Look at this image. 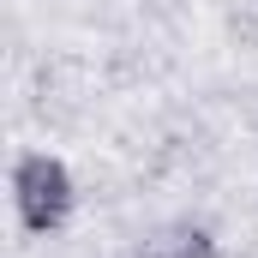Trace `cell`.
Instances as JSON below:
<instances>
[{
  "label": "cell",
  "mask_w": 258,
  "mask_h": 258,
  "mask_svg": "<svg viewBox=\"0 0 258 258\" xmlns=\"http://www.w3.org/2000/svg\"><path fill=\"white\" fill-rule=\"evenodd\" d=\"M12 204H18V222L30 234H54L72 216V204H78V180H72V168H66L60 156L24 150L12 162Z\"/></svg>",
  "instance_id": "1"
},
{
  "label": "cell",
  "mask_w": 258,
  "mask_h": 258,
  "mask_svg": "<svg viewBox=\"0 0 258 258\" xmlns=\"http://www.w3.org/2000/svg\"><path fill=\"white\" fill-rule=\"evenodd\" d=\"M132 258H216V240H210L204 228H186V222H180V228L150 234V240H144Z\"/></svg>",
  "instance_id": "2"
}]
</instances>
